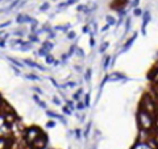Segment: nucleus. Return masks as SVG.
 Segmentation results:
<instances>
[{"label":"nucleus","mask_w":158,"mask_h":149,"mask_svg":"<svg viewBox=\"0 0 158 149\" xmlns=\"http://www.w3.org/2000/svg\"><path fill=\"white\" fill-rule=\"evenodd\" d=\"M114 78H111V80H117V79H121V78H123V75H121V74H114Z\"/></svg>","instance_id":"nucleus-16"},{"label":"nucleus","mask_w":158,"mask_h":149,"mask_svg":"<svg viewBox=\"0 0 158 149\" xmlns=\"http://www.w3.org/2000/svg\"><path fill=\"white\" fill-rule=\"evenodd\" d=\"M63 111H65V114H71V111H70V110H69V108H67V107H63Z\"/></svg>","instance_id":"nucleus-24"},{"label":"nucleus","mask_w":158,"mask_h":149,"mask_svg":"<svg viewBox=\"0 0 158 149\" xmlns=\"http://www.w3.org/2000/svg\"><path fill=\"white\" fill-rule=\"evenodd\" d=\"M35 91H36L37 94H42V91L40 90V88H37V87H35Z\"/></svg>","instance_id":"nucleus-28"},{"label":"nucleus","mask_w":158,"mask_h":149,"mask_svg":"<svg viewBox=\"0 0 158 149\" xmlns=\"http://www.w3.org/2000/svg\"><path fill=\"white\" fill-rule=\"evenodd\" d=\"M142 15V12H141V9H138V8H136L134 9V16H141Z\"/></svg>","instance_id":"nucleus-18"},{"label":"nucleus","mask_w":158,"mask_h":149,"mask_svg":"<svg viewBox=\"0 0 158 149\" xmlns=\"http://www.w3.org/2000/svg\"><path fill=\"white\" fill-rule=\"evenodd\" d=\"M46 114H48V116H52V118H55V119H58V120L61 121L62 124H66V120H65V118H63V116H62V115L54 114V112H52V111H46Z\"/></svg>","instance_id":"nucleus-6"},{"label":"nucleus","mask_w":158,"mask_h":149,"mask_svg":"<svg viewBox=\"0 0 158 149\" xmlns=\"http://www.w3.org/2000/svg\"><path fill=\"white\" fill-rule=\"evenodd\" d=\"M78 110H83V103H78Z\"/></svg>","instance_id":"nucleus-26"},{"label":"nucleus","mask_w":158,"mask_h":149,"mask_svg":"<svg viewBox=\"0 0 158 149\" xmlns=\"http://www.w3.org/2000/svg\"><path fill=\"white\" fill-rule=\"evenodd\" d=\"M54 121H49V123H46V127H49V128H53L54 127Z\"/></svg>","instance_id":"nucleus-21"},{"label":"nucleus","mask_w":158,"mask_h":149,"mask_svg":"<svg viewBox=\"0 0 158 149\" xmlns=\"http://www.w3.org/2000/svg\"><path fill=\"white\" fill-rule=\"evenodd\" d=\"M31 40L32 41H38V37H36V36H31Z\"/></svg>","instance_id":"nucleus-25"},{"label":"nucleus","mask_w":158,"mask_h":149,"mask_svg":"<svg viewBox=\"0 0 158 149\" xmlns=\"http://www.w3.org/2000/svg\"><path fill=\"white\" fill-rule=\"evenodd\" d=\"M33 100H35L36 103H37V104H38V106H40V107H41V108H44V110H45V108H46V104H45L44 102H42L41 99H40V98L37 96V95H35V96H33Z\"/></svg>","instance_id":"nucleus-10"},{"label":"nucleus","mask_w":158,"mask_h":149,"mask_svg":"<svg viewBox=\"0 0 158 149\" xmlns=\"http://www.w3.org/2000/svg\"><path fill=\"white\" fill-rule=\"evenodd\" d=\"M133 149H151V148L148 145V144H145V142H137Z\"/></svg>","instance_id":"nucleus-9"},{"label":"nucleus","mask_w":158,"mask_h":149,"mask_svg":"<svg viewBox=\"0 0 158 149\" xmlns=\"http://www.w3.org/2000/svg\"><path fill=\"white\" fill-rule=\"evenodd\" d=\"M8 59H9L11 62H13L16 66H19V67H24V66H23V63L19 62V61H16V59H13V58H8Z\"/></svg>","instance_id":"nucleus-13"},{"label":"nucleus","mask_w":158,"mask_h":149,"mask_svg":"<svg viewBox=\"0 0 158 149\" xmlns=\"http://www.w3.org/2000/svg\"><path fill=\"white\" fill-rule=\"evenodd\" d=\"M46 144H48V137H46V135L42 132L41 135L38 136L37 139L32 142L31 145L33 146L35 149H45V148H46Z\"/></svg>","instance_id":"nucleus-3"},{"label":"nucleus","mask_w":158,"mask_h":149,"mask_svg":"<svg viewBox=\"0 0 158 149\" xmlns=\"http://www.w3.org/2000/svg\"><path fill=\"white\" fill-rule=\"evenodd\" d=\"M42 133L41 128H38V127H31V128H28L24 133V139L28 144H32V142L35 141L37 139L38 136Z\"/></svg>","instance_id":"nucleus-2"},{"label":"nucleus","mask_w":158,"mask_h":149,"mask_svg":"<svg viewBox=\"0 0 158 149\" xmlns=\"http://www.w3.org/2000/svg\"><path fill=\"white\" fill-rule=\"evenodd\" d=\"M136 37H137V35L134 33V35H133V37H132V38H129V40H128V41H127V44L124 45V48H123V52H125V50H128V49L131 48V46H132V44H133V42H134V40H136Z\"/></svg>","instance_id":"nucleus-8"},{"label":"nucleus","mask_w":158,"mask_h":149,"mask_svg":"<svg viewBox=\"0 0 158 149\" xmlns=\"http://www.w3.org/2000/svg\"><path fill=\"white\" fill-rule=\"evenodd\" d=\"M27 79H31V80H38L40 78H38L37 75H35V74H27Z\"/></svg>","instance_id":"nucleus-12"},{"label":"nucleus","mask_w":158,"mask_h":149,"mask_svg":"<svg viewBox=\"0 0 158 149\" xmlns=\"http://www.w3.org/2000/svg\"><path fill=\"white\" fill-rule=\"evenodd\" d=\"M110 59H111V57H107V58H106V62H104V69H107V67H108V63H110Z\"/></svg>","instance_id":"nucleus-19"},{"label":"nucleus","mask_w":158,"mask_h":149,"mask_svg":"<svg viewBox=\"0 0 158 149\" xmlns=\"http://www.w3.org/2000/svg\"><path fill=\"white\" fill-rule=\"evenodd\" d=\"M11 24V21H7V23H4V24L0 25V28H4V27H8V25Z\"/></svg>","instance_id":"nucleus-23"},{"label":"nucleus","mask_w":158,"mask_h":149,"mask_svg":"<svg viewBox=\"0 0 158 149\" xmlns=\"http://www.w3.org/2000/svg\"><path fill=\"white\" fill-rule=\"evenodd\" d=\"M138 121H140V125L142 127L144 131H150L151 127H153V119H151L150 114H148L146 111H140L138 114Z\"/></svg>","instance_id":"nucleus-1"},{"label":"nucleus","mask_w":158,"mask_h":149,"mask_svg":"<svg viewBox=\"0 0 158 149\" xmlns=\"http://www.w3.org/2000/svg\"><path fill=\"white\" fill-rule=\"evenodd\" d=\"M1 102H3V100H1V95H0V103H1Z\"/></svg>","instance_id":"nucleus-30"},{"label":"nucleus","mask_w":158,"mask_h":149,"mask_svg":"<svg viewBox=\"0 0 158 149\" xmlns=\"http://www.w3.org/2000/svg\"><path fill=\"white\" fill-rule=\"evenodd\" d=\"M137 4H138V0H134V1H133V7H137Z\"/></svg>","instance_id":"nucleus-29"},{"label":"nucleus","mask_w":158,"mask_h":149,"mask_svg":"<svg viewBox=\"0 0 158 149\" xmlns=\"http://www.w3.org/2000/svg\"><path fill=\"white\" fill-rule=\"evenodd\" d=\"M40 9L41 11H46V9H49V3H44L41 5V7H40Z\"/></svg>","instance_id":"nucleus-17"},{"label":"nucleus","mask_w":158,"mask_h":149,"mask_svg":"<svg viewBox=\"0 0 158 149\" xmlns=\"http://www.w3.org/2000/svg\"><path fill=\"white\" fill-rule=\"evenodd\" d=\"M67 37H69L70 40H72V38H75V33H74V32H69V35H67Z\"/></svg>","instance_id":"nucleus-20"},{"label":"nucleus","mask_w":158,"mask_h":149,"mask_svg":"<svg viewBox=\"0 0 158 149\" xmlns=\"http://www.w3.org/2000/svg\"><path fill=\"white\" fill-rule=\"evenodd\" d=\"M107 23H108V25L115 24V19H114V17H111V16H107Z\"/></svg>","instance_id":"nucleus-14"},{"label":"nucleus","mask_w":158,"mask_h":149,"mask_svg":"<svg viewBox=\"0 0 158 149\" xmlns=\"http://www.w3.org/2000/svg\"><path fill=\"white\" fill-rule=\"evenodd\" d=\"M0 1H1V0H0Z\"/></svg>","instance_id":"nucleus-31"},{"label":"nucleus","mask_w":158,"mask_h":149,"mask_svg":"<svg viewBox=\"0 0 158 149\" xmlns=\"http://www.w3.org/2000/svg\"><path fill=\"white\" fill-rule=\"evenodd\" d=\"M142 107H144V111H146L148 114H150V112H154V103L150 100V98L149 96H145L144 102H142Z\"/></svg>","instance_id":"nucleus-4"},{"label":"nucleus","mask_w":158,"mask_h":149,"mask_svg":"<svg viewBox=\"0 0 158 149\" xmlns=\"http://www.w3.org/2000/svg\"><path fill=\"white\" fill-rule=\"evenodd\" d=\"M42 49H44V50H46V52H50V50L53 49V44H52V42H49V41L44 42V46H42Z\"/></svg>","instance_id":"nucleus-11"},{"label":"nucleus","mask_w":158,"mask_h":149,"mask_svg":"<svg viewBox=\"0 0 158 149\" xmlns=\"http://www.w3.org/2000/svg\"><path fill=\"white\" fill-rule=\"evenodd\" d=\"M46 62H48V63H53V62H54V58H53L50 54H46Z\"/></svg>","instance_id":"nucleus-15"},{"label":"nucleus","mask_w":158,"mask_h":149,"mask_svg":"<svg viewBox=\"0 0 158 149\" xmlns=\"http://www.w3.org/2000/svg\"><path fill=\"white\" fill-rule=\"evenodd\" d=\"M150 21V13H149V11H145L144 13H142V33H146V25Z\"/></svg>","instance_id":"nucleus-5"},{"label":"nucleus","mask_w":158,"mask_h":149,"mask_svg":"<svg viewBox=\"0 0 158 149\" xmlns=\"http://www.w3.org/2000/svg\"><path fill=\"white\" fill-rule=\"evenodd\" d=\"M24 63H25V65H28V66H31V67H37V69L45 71V67H42L41 65H38V63L33 62V61H31V59H24Z\"/></svg>","instance_id":"nucleus-7"},{"label":"nucleus","mask_w":158,"mask_h":149,"mask_svg":"<svg viewBox=\"0 0 158 149\" xmlns=\"http://www.w3.org/2000/svg\"><path fill=\"white\" fill-rule=\"evenodd\" d=\"M107 46H108V42H104L103 46H102V49H100V52H104V50L107 49Z\"/></svg>","instance_id":"nucleus-22"},{"label":"nucleus","mask_w":158,"mask_h":149,"mask_svg":"<svg viewBox=\"0 0 158 149\" xmlns=\"http://www.w3.org/2000/svg\"><path fill=\"white\" fill-rule=\"evenodd\" d=\"M53 102H54L55 104H59V103H61V102H59V99H57V98H54V99H53Z\"/></svg>","instance_id":"nucleus-27"}]
</instances>
